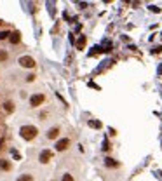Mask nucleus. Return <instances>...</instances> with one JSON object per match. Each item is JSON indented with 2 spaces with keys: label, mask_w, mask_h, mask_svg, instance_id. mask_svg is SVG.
Segmentation results:
<instances>
[{
  "label": "nucleus",
  "mask_w": 162,
  "mask_h": 181,
  "mask_svg": "<svg viewBox=\"0 0 162 181\" xmlns=\"http://www.w3.org/2000/svg\"><path fill=\"white\" fill-rule=\"evenodd\" d=\"M12 155H14V159H18V160H19V153H18L16 150H12Z\"/></svg>",
  "instance_id": "17"
},
{
  "label": "nucleus",
  "mask_w": 162,
  "mask_h": 181,
  "mask_svg": "<svg viewBox=\"0 0 162 181\" xmlns=\"http://www.w3.org/2000/svg\"><path fill=\"white\" fill-rule=\"evenodd\" d=\"M0 169H4V171H10V162L5 160V159H0Z\"/></svg>",
  "instance_id": "9"
},
{
  "label": "nucleus",
  "mask_w": 162,
  "mask_h": 181,
  "mask_svg": "<svg viewBox=\"0 0 162 181\" xmlns=\"http://www.w3.org/2000/svg\"><path fill=\"white\" fill-rule=\"evenodd\" d=\"M19 132H21V138L26 139V141H31L37 134H39V131H37L35 125H23V127L19 129Z\"/></svg>",
  "instance_id": "1"
},
{
  "label": "nucleus",
  "mask_w": 162,
  "mask_h": 181,
  "mask_svg": "<svg viewBox=\"0 0 162 181\" xmlns=\"http://www.w3.org/2000/svg\"><path fill=\"white\" fill-rule=\"evenodd\" d=\"M105 164H106V167H117V165H119V162H115L113 159H106Z\"/></svg>",
  "instance_id": "11"
},
{
  "label": "nucleus",
  "mask_w": 162,
  "mask_h": 181,
  "mask_svg": "<svg viewBox=\"0 0 162 181\" xmlns=\"http://www.w3.org/2000/svg\"><path fill=\"white\" fill-rule=\"evenodd\" d=\"M150 10H153V12H161V9H159V7H155V5H152V7H150Z\"/></svg>",
  "instance_id": "18"
},
{
  "label": "nucleus",
  "mask_w": 162,
  "mask_h": 181,
  "mask_svg": "<svg viewBox=\"0 0 162 181\" xmlns=\"http://www.w3.org/2000/svg\"><path fill=\"white\" fill-rule=\"evenodd\" d=\"M9 40H10V44H18V42L21 40L19 31H12V33H10V37H9Z\"/></svg>",
  "instance_id": "7"
},
{
  "label": "nucleus",
  "mask_w": 162,
  "mask_h": 181,
  "mask_svg": "<svg viewBox=\"0 0 162 181\" xmlns=\"http://www.w3.org/2000/svg\"><path fill=\"white\" fill-rule=\"evenodd\" d=\"M44 101H45V96H44V94H33L30 98V105L35 108V106H40Z\"/></svg>",
  "instance_id": "3"
},
{
  "label": "nucleus",
  "mask_w": 162,
  "mask_h": 181,
  "mask_svg": "<svg viewBox=\"0 0 162 181\" xmlns=\"http://www.w3.org/2000/svg\"><path fill=\"white\" fill-rule=\"evenodd\" d=\"M19 65L25 66V68H33L35 66V59L30 58V56H21L19 58Z\"/></svg>",
  "instance_id": "2"
},
{
  "label": "nucleus",
  "mask_w": 162,
  "mask_h": 181,
  "mask_svg": "<svg viewBox=\"0 0 162 181\" xmlns=\"http://www.w3.org/2000/svg\"><path fill=\"white\" fill-rule=\"evenodd\" d=\"M61 181H75V180H73V176H71V174H65Z\"/></svg>",
  "instance_id": "15"
},
{
  "label": "nucleus",
  "mask_w": 162,
  "mask_h": 181,
  "mask_svg": "<svg viewBox=\"0 0 162 181\" xmlns=\"http://www.w3.org/2000/svg\"><path fill=\"white\" fill-rule=\"evenodd\" d=\"M7 59V52L5 50H0V61H5Z\"/></svg>",
  "instance_id": "16"
},
{
  "label": "nucleus",
  "mask_w": 162,
  "mask_h": 181,
  "mask_svg": "<svg viewBox=\"0 0 162 181\" xmlns=\"http://www.w3.org/2000/svg\"><path fill=\"white\" fill-rule=\"evenodd\" d=\"M18 181H33V178H31L30 174H23V176H19Z\"/></svg>",
  "instance_id": "12"
},
{
  "label": "nucleus",
  "mask_w": 162,
  "mask_h": 181,
  "mask_svg": "<svg viewBox=\"0 0 162 181\" xmlns=\"http://www.w3.org/2000/svg\"><path fill=\"white\" fill-rule=\"evenodd\" d=\"M89 125H91V127H98V129H100V127H101V122H98V120H89Z\"/></svg>",
  "instance_id": "14"
},
{
  "label": "nucleus",
  "mask_w": 162,
  "mask_h": 181,
  "mask_svg": "<svg viewBox=\"0 0 162 181\" xmlns=\"http://www.w3.org/2000/svg\"><path fill=\"white\" fill-rule=\"evenodd\" d=\"M0 24H2V21H0Z\"/></svg>",
  "instance_id": "19"
},
{
  "label": "nucleus",
  "mask_w": 162,
  "mask_h": 181,
  "mask_svg": "<svg viewBox=\"0 0 162 181\" xmlns=\"http://www.w3.org/2000/svg\"><path fill=\"white\" fill-rule=\"evenodd\" d=\"M51 157H52V151H49V150H44L40 153V157H39V159H40V162L42 164H47V162L51 160Z\"/></svg>",
  "instance_id": "5"
},
{
  "label": "nucleus",
  "mask_w": 162,
  "mask_h": 181,
  "mask_svg": "<svg viewBox=\"0 0 162 181\" xmlns=\"http://www.w3.org/2000/svg\"><path fill=\"white\" fill-rule=\"evenodd\" d=\"M10 33L9 31H0V40H5V39H9Z\"/></svg>",
  "instance_id": "13"
},
{
  "label": "nucleus",
  "mask_w": 162,
  "mask_h": 181,
  "mask_svg": "<svg viewBox=\"0 0 162 181\" xmlns=\"http://www.w3.org/2000/svg\"><path fill=\"white\" fill-rule=\"evenodd\" d=\"M58 134H59V129H58V127H52L51 131L47 132V138H49V139H56Z\"/></svg>",
  "instance_id": "8"
},
{
  "label": "nucleus",
  "mask_w": 162,
  "mask_h": 181,
  "mask_svg": "<svg viewBox=\"0 0 162 181\" xmlns=\"http://www.w3.org/2000/svg\"><path fill=\"white\" fill-rule=\"evenodd\" d=\"M85 42H87V39H85L84 35H80V39L75 42V47H77L79 50H84V47H85Z\"/></svg>",
  "instance_id": "6"
},
{
  "label": "nucleus",
  "mask_w": 162,
  "mask_h": 181,
  "mask_svg": "<svg viewBox=\"0 0 162 181\" xmlns=\"http://www.w3.org/2000/svg\"><path fill=\"white\" fill-rule=\"evenodd\" d=\"M4 108H5L7 113H12V111H14V105H12L10 101H5V103H4Z\"/></svg>",
  "instance_id": "10"
},
{
  "label": "nucleus",
  "mask_w": 162,
  "mask_h": 181,
  "mask_svg": "<svg viewBox=\"0 0 162 181\" xmlns=\"http://www.w3.org/2000/svg\"><path fill=\"white\" fill-rule=\"evenodd\" d=\"M68 146H70V139L68 138H63V139H59L56 143V150L58 151H65Z\"/></svg>",
  "instance_id": "4"
}]
</instances>
